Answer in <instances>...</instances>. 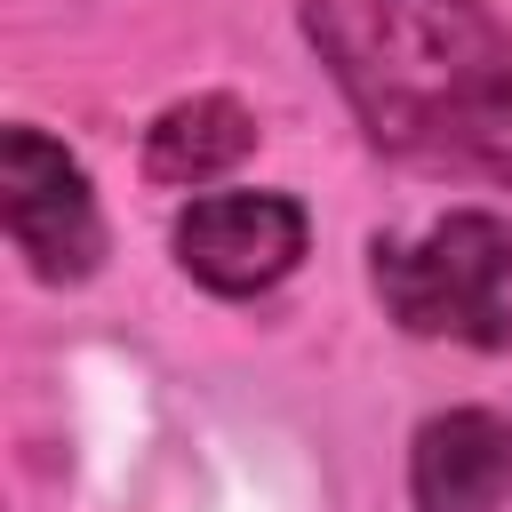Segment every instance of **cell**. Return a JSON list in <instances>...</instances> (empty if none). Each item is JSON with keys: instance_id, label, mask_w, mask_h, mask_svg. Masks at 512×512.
<instances>
[{"instance_id": "cell-1", "label": "cell", "mask_w": 512, "mask_h": 512, "mask_svg": "<svg viewBox=\"0 0 512 512\" xmlns=\"http://www.w3.org/2000/svg\"><path fill=\"white\" fill-rule=\"evenodd\" d=\"M296 24L384 160L512 192V24L488 0H296Z\"/></svg>"}, {"instance_id": "cell-2", "label": "cell", "mask_w": 512, "mask_h": 512, "mask_svg": "<svg viewBox=\"0 0 512 512\" xmlns=\"http://www.w3.org/2000/svg\"><path fill=\"white\" fill-rule=\"evenodd\" d=\"M368 288L384 320L424 344L504 352L512 344V216L448 208L424 232H376Z\"/></svg>"}, {"instance_id": "cell-3", "label": "cell", "mask_w": 512, "mask_h": 512, "mask_svg": "<svg viewBox=\"0 0 512 512\" xmlns=\"http://www.w3.org/2000/svg\"><path fill=\"white\" fill-rule=\"evenodd\" d=\"M0 216H8L16 256L48 288H72L104 264V208H96V184H88L80 152L56 144L32 120H16L0 136Z\"/></svg>"}, {"instance_id": "cell-4", "label": "cell", "mask_w": 512, "mask_h": 512, "mask_svg": "<svg viewBox=\"0 0 512 512\" xmlns=\"http://www.w3.org/2000/svg\"><path fill=\"white\" fill-rule=\"evenodd\" d=\"M168 248H176L184 280L248 304V296H272L304 264L312 216L296 192H192L168 224Z\"/></svg>"}, {"instance_id": "cell-5", "label": "cell", "mask_w": 512, "mask_h": 512, "mask_svg": "<svg viewBox=\"0 0 512 512\" xmlns=\"http://www.w3.org/2000/svg\"><path fill=\"white\" fill-rule=\"evenodd\" d=\"M408 504L416 512H504L512 504V416L504 408H440L408 440Z\"/></svg>"}, {"instance_id": "cell-6", "label": "cell", "mask_w": 512, "mask_h": 512, "mask_svg": "<svg viewBox=\"0 0 512 512\" xmlns=\"http://www.w3.org/2000/svg\"><path fill=\"white\" fill-rule=\"evenodd\" d=\"M256 152V112L224 88H200V96H176L152 128H144V176L152 184H176V192H208L216 176H232L240 160Z\"/></svg>"}]
</instances>
